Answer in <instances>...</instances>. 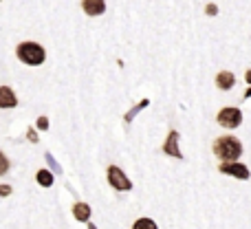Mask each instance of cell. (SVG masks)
<instances>
[{"label": "cell", "instance_id": "13", "mask_svg": "<svg viewBox=\"0 0 251 229\" xmlns=\"http://www.w3.org/2000/svg\"><path fill=\"white\" fill-rule=\"evenodd\" d=\"M143 106H148V100H143V102H141V104H139V106H134V108H132V110H130V113H128V115H126V121H130V119H132V117H134V115H137V113H139V110H141V108H143Z\"/></svg>", "mask_w": 251, "mask_h": 229}, {"label": "cell", "instance_id": "8", "mask_svg": "<svg viewBox=\"0 0 251 229\" xmlns=\"http://www.w3.org/2000/svg\"><path fill=\"white\" fill-rule=\"evenodd\" d=\"M18 97L9 86H0V108H16Z\"/></svg>", "mask_w": 251, "mask_h": 229}, {"label": "cell", "instance_id": "5", "mask_svg": "<svg viewBox=\"0 0 251 229\" xmlns=\"http://www.w3.org/2000/svg\"><path fill=\"white\" fill-rule=\"evenodd\" d=\"M221 170L223 174H231V177H236V178H240V181H247L249 178V168L247 165H243V163H221Z\"/></svg>", "mask_w": 251, "mask_h": 229}, {"label": "cell", "instance_id": "19", "mask_svg": "<svg viewBox=\"0 0 251 229\" xmlns=\"http://www.w3.org/2000/svg\"><path fill=\"white\" fill-rule=\"evenodd\" d=\"M245 77H247V82L251 84V71H247V75H245Z\"/></svg>", "mask_w": 251, "mask_h": 229}, {"label": "cell", "instance_id": "1", "mask_svg": "<svg viewBox=\"0 0 251 229\" xmlns=\"http://www.w3.org/2000/svg\"><path fill=\"white\" fill-rule=\"evenodd\" d=\"M214 152L223 163H236L238 156L243 154V143L236 137H221L214 141Z\"/></svg>", "mask_w": 251, "mask_h": 229}, {"label": "cell", "instance_id": "10", "mask_svg": "<svg viewBox=\"0 0 251 229\" xmlns=\"http://www.w3.org/2000/svg\"><path fill=\"white\" fill-rule=\"evenodd\" d=\"M73 216L77 218L79 223H88V218H91V207H88L86 203H75Z\"/></svg>", "mask_w": 251, "mask_h": 229}, {"label": "cell", "instance_id": "11", "mask_svg": "<svg viewBox=\"0 0 251 229\" xmlns=\"http://www.w3.org/2000/svg\"><path fill=\"white\" fill-rule=\"evenodd\" d=\"M35 178H38V183H40L42 187H51V185H53V174L49 172V170H40Z\"/></svg>", "mask_w": 251, "mask_h": 229}, {"label": "cell", "instance_id": "4", "mask_svg": "<svg viewBox=\"0 0 251 229\" xmlns=\"http://www.w3.org/2000/svg\"><path fill=\"white\" fill-rule=\"evenodd\" d=\"M108 183L115 187V190H119V192H128L130 187H132V183L128 181V177H126L117 165H110V168H108Z\"/></svg>", "mask_w": 251, "mask_h": 229}, {"label": "cell", "instance_id": "7", "mask_svg": "<svg viewBox=\"0 0 251 229\" xmlns=\"http://www.w3.org/2000/svg\"><path fill=\"white\" fill-rule=\"evenodd\" d=\"M82 9L86 11V16H101L106 11L104 0H82Z\"/></svg>", "mask_w": 251, "mask_h": 229}, {"label": "cell", "instance_id": "9", "mask_svg": "<svg viewBox=\"0 0 251 229\" xmlns=\"http://www.w3.org/2000/svg\"><path fill=\"white\" fill-rule=\"evenodd\" d=\"M236 77L229 73V71H221V73L216 75V86L221 88V91H229L231 86H234Z\"/></svg>", "mask_w": 251, "mask_h": 229}, {"label": "cell", "instance_id": "20", "mask_svg": "<svg viewBox=\"0 0 251 229\" xmlns=\"http://www.w3.org/2000/svg\"><path fill=\"white\" fill-rule=\"evenodd\" d=\"M245 97H251V88H249V91H247V95H245Z\"/></svg>", "mask_w": 251, "mask_h": 229}, {"label": "cell", "instance_id": "14", "mask_svg": "<svg viewBox=\"0 0 251 229\" xmlns=\"http://www.w3.org/2000/svg\"><path fill=\"white\" fill-rule=\"evenodd\" d=\"M9 170V161H7V156L0 152V174H4Z\"/></svg>", "mask_w": 251, "mask_h": 229}, {"label": "cell", "instance_id": "16", "mask_svg": "<svg viewBox=\"0 0 251 229\" xmlns=\"http://www.w3.org/2000/svg\"><path fill=\"white\" fill-rule=\"evenodd\" d=\"M11 194V187L9 185H0V196H9Z\"/></svg>", "mask_w": 251, "mask_h": 229}, {"label": "cell", "instance_id": "21", "mask_svg": "<svg viewBox=\"0 0 251 229\" xmlns=\"http://www.w3.org/2000/svg\"><path fill=\"white\" fill-rule=\"evenodd\" d=\"M88 227H91V229H97V227H93V225H88Z\"/></svg>", "mask_w": 251, "mask_h": 229}, {"label": "cell", "instance_id": "2", "mask_svg": "<svg viewBox=\"0 0 251 229\" xmlns=\"http://www.w3.org/2000/svg\"><path fill=\"white\" fill-rule=\"evenodd\" d=\"M16 53H18V60L25 62V64H29V66H40L44 62V57H47L42 44H38V42H22V44H18Z\"/></svg>", "mask_w": 251, "mask_h": 229}, {"label": "cell", "instance_id": "6", "mask_svg": "<svg viewBox=\"0 0 251 229\" xmlns=\"http://www.w3.org/2000/svg\"><path fill=\"white\" fill-rule=\"evenodd\" d=\"M163 152L170 156H176V159H181V150H178V132L176 130H172V132L168 134V139H165V146H163Z\"/></svg>", "mask_w": 251, "mask_h": 229}, {"label": "cell", "instance_id": "18", "mask_svg": "<svg viewBox=\"0 0 251 229\" xmlns=\"http://www.w3.org/2000/svg\"><path fill=\"white\" fill-rule=\"evenodd\" d=\"M29 139H31V141H38V134H35L33 130H29Z\"/></svg>", "mask_w": 251, "mask_h": 229}, {"label": "cell", "instance_id": "15", "mask_svg": "<svg viewBox=\"0 0 251 229\" xmlns=\"http://www.w3.org/2000/svg\"><path fill=\"white\" fill-rule=\"evenodd\" d=\"M38 128H42V130L49 128V119H47V117H40V119H38Z\"/></svg>", "mask_w": 251, "mask_h": 229}, {"label": "cell", "instance_id": "3", "mask_svg": "<svg viewBox=\"0 0 251 229\" xmlns=\"http://www.w3.org/2000/svg\"><path fill=\"white\" fill-rule=\"evenodd\" d=\"M218 124L223 126V128H229V130H234V128H238L240 124H243V113H240L238 108H223L221 113H218Z\"/></svg>", "mask_w": 251, "mask_h": 229}, {"label": "cell", "instance_id": "12", "mask_svg": "<svg viewBox=\"0 0 251 229\" xmlns=\"http://www.w3.org/2000/svg\"><path fill=\"white\" fill-rule=\"evenodd\" d=\"M132 229H156V223L150 218H139V221H134Z\"/></svg>", "mask_w": 251, "mask_h": 229}, {"label": "cell", "instance_id": "17", "mask_svg": "<svg viewBox=\"0 0 251 229\" xmlns=\"http://www.w3.org/2000/svg\"><path fill=\"white\" fill-rule=\"evenodd\" d=\"M207 13L214 16V13H216V4H207Z\"/></svg>", "mask_w": 251, "mask_h": 229}]
</instances>
